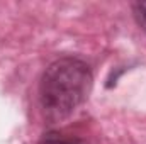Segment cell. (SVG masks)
<instances>
[{
	"instance_id": "1",
	"label": "cell",
	"mask_w": 146,
	"mask_h": 144,
	"mask_svg": "<svg viewBox=\"0 0 146 144\" xmlns=\"http://www.w3.org/2000/svg\"><path fill=\"white\" fill-rule=\"evenodd\" d=\"M94 75L87 61L76 56L54 59L39 80V105L49 122L70 117L87 98Z\"/></svg>"
},
{
	"instance_id": "2",
	"label": "cell",
	"mask_w": 146,
	"mask_h": 144,
	"mask_svg": "<svg viewBox=\"0 0 146 144\" xmlns=\"http://www.w3.org/2000/svg\"><path fill=\"white\" fill-rule=\"evenodd\" d=\"M37 144H83L78 137H73V136H66V134H61V132H46Z\"/></svg>"
},
{
	"instance_id": "3",
	"label": "cell",
	"mask_w": 146,
	"mask_h": 144,
	"mask_svg": "<svg viewBox=\"0 0 146 144\" xmlns=\"http://www.w3.org/2000/svg\"><path fill=\"white\" fill-rule=\"evenodd\" d=\"M131 9H133V17L136 24L143 32H146V2H136L131 5Z\"/></svg>"
}]
</instances>
